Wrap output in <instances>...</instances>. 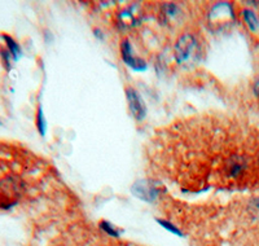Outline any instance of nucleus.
<instances>
[{
    "mask_svg": "<svg viewBox=\"0 0 259 246\" xmlns=\"http://www.w3.org/2000/svg\"><path fill=\"white\" fill-rule=\"evenodd\" d=\"M197 40L192 35H183L175 46V56L178 62H187L197 52Z\"/></svg>",
    "mask_w": 259,
    "mask_h": 246,
    "instance_id": "obj_1",
    "label": "nucleus"
},
{
    "mask_svg": "<svg viewBox=\"0 0 259 246\" xmlns=\"http://www.w3.org/2000/svg\"><path fill=\"white\" fill-rule=\"evenodd\" d=\"M126 96L127 101H128L130 110H131L134 117L138 120L144 119L145 114H147V108H145V104L143 101L140 94L138 91H135L134 88H127Z\"/></svg>",
    "mask_w": 259,
    "mask_h": 246,
    "instance_id": "obj_2",
    "label": "nucleus"
},
{
    "mask_svg": "<svg viewBox=\"0 0 259 246\" xmlns=\"http://www.w3.org/2000/svg\"><path fill=\"white\" fill-rule=\"evenodd\" d=\"M133 193L140 199H144L148 202H152L158 196V191L152 183L147 180H139L133 185Z\"/></svg>",
    "mask_w": 259,
    "mask_h": 246,
    "instance_id": "obj_3",
    "label": "nucleus"
},
{
    "mask_svg": "<svg viewBox=\"0 0 259 246\" xmlns=\"http://www.w3.org/2000/svg\"><path fill=\"white\" fill-rule=\"evenodd\" d=\"M121 52L122 57H123V61L126 62L128 66L134 69V70H144L147 68V64H145L144 60L142 59H135L133 56V50H131V44L130 42L123 40L121 44Z\"/></svg>",
    "mask_w": 259,
    "mask_h": 246,
    "instance_id": "obj_4",
    "label": "nucleus"
},
{
    "mask_svg": "<svg viewBox=\"0 0 259 246\" xmlns=\"http://www.w3.org/2000/svg\"><path fill=\"white\" fill-rule=\"evenodd\" d=\"M245 166H246V163H245L242 157H240V155H232L230 161L227 162L226 171L228 174V176H231V178H237L245 170Z\"/></svg>",
    "mask_w": 259,
    "mask_h": 246,
    "instance_id": "obj_5",
    "label": "nucleus"
},
{
    "mask_svg": "<svg viewBox=\"0 0 259 246\" xmlns=\"http://www.w3.org/2000/svg\"><path fill=\"white\" fill-rule=\"evenodd\" d=\"M242 18H244L245 24L247 25V27L251 30L253 32L258 31L259 30V18L256 17L255 13L250 9H244L242 11Z\"/></svg>",
    "mask_w": 259,
    "mask_h": 246,
    "instance_id": "obj_6",
    "label": "nucleus"
},
{
    "mask_svg": "<svg viewBox=\"0 0 259 246\" xmlns=\"http://www.w3.org/2000/svg\"><path fill=\"white\" fill-rule=\"evenodd\" d=\"M100 228L101 231L105 232V233L109 234V236H112V237H119V234H121V232L118 231V229L113 226L112 223L105 222V220L100 222Z\"/></svg>",
    "mask_w": 259,
    "mask_h": 246,
    "instance_id": "obj_7",
    "label": "nucleus"
},
{
    "mask_svg": "<svg viewBox=\"0 0 259 246\" xmlns=\"http://www.w3.org/2000/svg\"><path fill=\"white\" fill-rule=\"evenodd\" d=\"M4 39H6L7 44H8V47H9V53H12L13 57H15V60H17L18 57H20L21 55V50H20V46H18L17 43H16L15 40H13L11 36L8 35H4L3 36Z\"/></svg>",
    "mask_w": 259,
    "mask_h": 246,
    "instance_id": "obj_8",
    "label": "nucleus"
},
{
    "mask_svg": "<svg viewBox=\"0 0 259 246\" xmlns=\"http://www.w3.org/2000/svg\"><path fill=\"white\" fill-rule=\"evenodd\" d=\"M157 223H158L159 226L163 227L165 229H167L168 232H171V233L177 234V236H180V237H183L184 234H183V232L180 231L179 228H178L177 226H174L172 223L167 222V220H163V219H157Z\"/></svg>",
    "mask_w": 259,
    "mask_h": 246,
    "instance_id": "obj_9",
    "label": "nucleus"
},
{
    "mask_svg": "<svg viewBox=\"0 0 259 246\" xmlns=\"http://www.w3.org/2000/svg\"><path fill=\"white\" fill-rule=\"evenodd\" d=\"M119 22H121L122 26H130V25L135 24V21H134V17L131 16V13L128 11H124L119 15Z\"/></svg>",
    "mask_w": 259,
    "mask_h": 246,
    "instance_id": "obj_10",
    "label": "nucleus"
},
{
    "mask_svg": "<svg viewBox=\"0 0 259 246\" xmlns=\"http://www.w3.org/2000/svg\"><path fill=\"white\" fill-rule=\"evenodd\" d=\"M36 126H38V130H39V132H40V135H45L46 122H45V117H43V111H41V108L38 109V114H36Z\"/></svg>",
    "mask_w": 259,
    "mask_h": 246,
    "instance_id": "obj_11",
    "label": "nucleus"
},
{
    "mask_svg": "<svg viewBox=\"0 0 259 246\" xmlns=\"http://www.w3.org/2000/svg\"><path fill=\"white\" fill-rule=\"evenodd\" d=\"M163 9H165L166 16H174L178 12V7L174 4H167V6L163 7Z\"/></svg>",
    "mask_w": 259,
    "mask_h": 246,
    "instance_id": "obj_12",
    "label": "nucleus"
},
{
    "mask_svg": "<svg viewBox=\"0 0 259 246\" xmlns=\"http://www.w3.org/2000/svg\"><path fill=\"white\" fill-rule=\"evenodd\" d=\"M253 91H254V95H255V96L259 99V78H256L255 83H254Z\"/></svg>",
    "mask_w": 259,
    "mask_h": 246,
    "instance_id": "obj_13",
    "label": "nucleus"
}]
</instances>
